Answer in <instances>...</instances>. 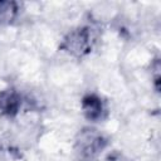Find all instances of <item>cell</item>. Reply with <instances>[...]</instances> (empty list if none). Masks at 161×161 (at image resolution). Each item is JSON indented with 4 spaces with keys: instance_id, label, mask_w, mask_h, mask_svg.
Wrapping results in <instances>:
<instances>
[{
    "instance_id": "obj_1",
    "label": "cell",
    "mask_w": 161,
    "mask_h": 161,
    "mask_svg": "<svg viewBox=\"0 0 161 161\" xmlns=\"http://www.w3.org/2000/svg\"><path fill=\"white\" fill-rule=\"evenodd\" d=\"M104 146H106V140L103 138V136L91 128L80 131L79 138L77 140L78 153L80 155L82 160H87V161L97 156L103 150Z\"/></svg>"
},
{
    "instance_id": "obj_2",
    "label": "cell",
    "mask_w": 161,
    "mask_h": 161,
    "mask_svg": "<svg viewBox=\"0 0 161 161\" xmlns=\"http://www.w3.org/2000/svg\"><path fill=\"white\" fill-rule=\"evenodd\" d=\"M63 49L68 53L82 57L91 50V31L88 28H80L77 30L70 31L63 43Z\"/></svg>"
},
{
    "instance_id": "obj_3",
    "label": "cell",
    "mask_w": 161,
    "mask_h": 161,
    "mask_svg": "<svg viewBox=\"0 0 161 161\" xmlns=\"http://www.w3.org/2000/svg\"><path fill=\"white\" fill-rule=\"evenodd\" d=\"M82 108H83L84 116L89 121H93V122L102 119L103 113H104L103 102L96 94H88V96H86L83 98V101H82Z\"/></svg>"
},
{
    "instance_id": "obj_4",
    "label": "cell",
    "mask_w": 161,
    "mask_h": 161,
    "mask_svg": "<svg viewBox=\"0 0 161 161\" xmlns=\"http://www.w3.org/2000/svg\"><path fill=\"white\" fill-rule=\"evenodd\" d=\"M21 106L20 94L15 91H6L0 94V111L8 116H14Z\"/></svg>"
},
{
    "instance_id": "obj_5",
    "label": "cell",
    "mask_w": 161,
    "mask_h": 161,
    "mask_svg": "<svg viewBox=\"0 0 161 161\" xmlns=\"http://www.w3.org/2000/svg\"><path fill=\"white\" fill-rule=\"evenodd\" d=\"M16 13V5L9 1H0V24L9 23Z\"/></svg>"
}]
</instances>
